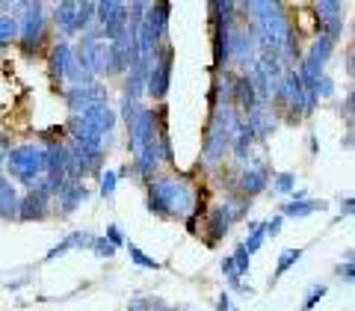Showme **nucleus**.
<instances>
[{
	"label": "nucleus",
	"instance_id": "obj_28",
	"mask_svg": "<svg viewBox=\"0 0 355 311\" xmlns=\"http://www.w3.org/2000/svg\"><path fill=\"white\" fill-rule=\"evenodd\" d=\"M128 246V252H130V261L137 264V267H146V270H160V261H154V258H148L146 252H142L137 243H125Z\"/></svg>",
	"mask_w": 355,
	"mask_h": 311
},
{
	"label": "nucleus",
	"instance_id": "obj_26",
	"mask_svg": "<svg viewBox=\"0 0 355 311\" xmlns=\"http://www.w3.org/2000/svg\"><path fill=\"white\" fill-rule=\"evenodd\" d=\"M92 21H95V3H77V15H74V27H77V33H83V30H89L92 27Z\"/></svg>",
	"mask_w": 355,
	"mask_h": 311
},
{
	"label": "nucleus",
	"instance_id": "obj_15",
	"mask_svg": "<svg viewBox=\"0 0 355 311\" xmlns=\"http://www.w3.org/2000/svg\"><path fill=\"white\" fill-rule=\"evenodd\" d=\"M86 199H89L86 184L83 181H69L60 190V196H57V214L60 217H69L71 210L80 208V202H86Z\"/></svg>",
	"mask_w": 355,
	"mask_h": 311
},
{
	"label": "nucleus",
	"instance_id": "obj_40",
	"mask_svg": "<svg viewBox=\"0 0 355 311\" xmlns=\"http://www.w3.org/2000/svg\"><path fill=\"white\" fill-rule=\"evenodd\" d=\"M216 311H231V296H228V294H222V296H219Z\"/></svg>",
	"mask_w": 355,
	"mask_h": 311
},
{
	"label": "nucleus",
	"instance_id": "obj_3",
	"mask_svg": "<svg viewBox=\"0 0 355 311\" xmlns=\"http://www.w3.org/2000/svg\"><path fill=\"white\" fill-rule=\"evenodd\" d=\"M6 169L12 178H18L21 184H36L39 175L44 172V146H36V142H24V146L9 149L6 154Z\"/></svg>",
	"mask_w": 355,
	"mask_h": 311
},
{
	"label": "nucleus",
	"instance_id": "obj_35",
	"mask_svg": "<svg viewBox=\"0 0 355 311\" xmlns=\"http://www.w3.org/2000/svg\"><path fill=\"white\" fill-rule=\"evenodd\" d=\"M331 95H335V86H331L326 74H320L317 77V98H331Z\"/></svg>",
	"mask_w": 355,
	"mask_h": 311
},
{
	"label": "nucleus",
	"instance_id": "obj_13",
	"mask_svg": "<svg viewBox=\"0 0 355 311\" xmlns=\"http://www.w3.org/2000/svg\"><path fill=\"white\" fill-rule=\"evenodd\" d=\"M160 163H163V158H160L157 142H148V146L142 149L139 154H133V163L128 166V172H133L139 181H151L154 172L160 169Z\"/></svg>",
	"mask_w": 355,
	"mask_h": 311
},
{
	"label": "nucleus",
	"instance_id": "obj_10",
	"mask_svg": "<svg viewBox=\"0 0 355 311\" xmlns=\"http://www.w3.org/2000/svg\"><path fill=\"white\" fill-rule=\"evenodd\" d=\"M65 104H69L71 116L80 113L89 104H107V86L104 83H86V86H69L65 89Z\"/></svg>",
	"mask_w": 355,
	"mask_h": 311
},
{
	"label": "nucleus",
	"instance_id": "obj_19",
	"mask_svg": "<svg viewBox=\"0 0 355 311\" xmlns=\"http://www.w3.org/2000/svg\"><path fill=\"white\" fill-rule=\"evenodd\" d=\"M92 240H95V237L89 235V231H74V235H69L62 243H57V246H53L48 255H44V261H53V258H60V255L71 252V249H89V246H92Z\"/></svg>",
	"mask_w": 355,
	"mask_h": 311
},
{
	"label": "nucleus",
	"instance_id": "obj_9",
	"mask_svg": "<svg viewBox=\"0 0 355 311\" xmlns=\"http://www.w3.org/2000/svg\"><path fill=\"white\" fill-rule=\"evenodd\" d=\"M340 9H343V6L338 3V0H320V3L314 6L320 36L329 39L331 44H335V42L343 36V12H340Z\"/></svg>",
	"mask_w": 355,
	"mask_h": 311
},
{
	"label": "nucleus",
	"instance_id": "obj_7",
	"mask_svg": "<svg viewBox=\"0 0 355 311\" xmlns=\"http://www.w3.org/2000/svg\"><path fill=\"white\" fill-rule=\"evenodd\" d=\"M154 128H157V116H154V110L151 107H139V113L128 121V149L133 154H139L148 142H154V137H157V131Z\"/></svg>",
	"mask_w": 355,
	"mask_h": 311
},
{
	"label": "nucleus",
	"instance_id": "obj_6",
	"mask_svg": "<svg viewBox=\"0 0 355 311\" xmlns=\"http://www.w3.org/2000/svg\"><path fill=\"white\" fill-rule=\"evenodd\" d=\"M228 57H231V62L243 65V69H252L254 60H258V36H254V27L252 30L231 27V33H228Z\"/></svg>",
	"mask_w": 355,
	"mask_h": 311
},
{
	"label": "nucleus",
	"instance_id": "obj_18",
	"mask_svg": "<svg viewBox=\"0 0 355 311\" xmlns=\"http://www.w3.org/2000/svg\"><path fill=\"white\" fill-rule=\"evenodd\" d=\"M18 202L21 196L9 178L0 175V219H18Z\"/></svg>",
	"mask_w": 355,
	"mask_h": 311
},
{
	"label": "nucleus",
	"instance_id": "obj_25",
	"mask_svg": "<svg viewBox=\"0 0 355 311\" xmlns=\"http://www.w3.org/2000/svg\"><path fill=\"white\" fill-rule=\"evenodd\" d=\"M263 240H266V235H263V222H249V237H246V243H243V249L249 252V258L263 246Z\"/></svg>",
	"mask_w": 355,
	"mask_h": 311
},
{
	"label": "nucleus",
	"instance_id": "obj_31",
	"mask_svg": "<svg viewBox=\"0 0 355 311\" xmlns=\"http://www.w3.org/2000/svg\"><path fill=\"white\" fill-rule=\"evenodd\" d=\"M272 190L275 193H291V190H296V175L293 172H282V175H275V181H272Z\"/></svg>",
	"mask_w": 355,
	"mask_h": 311
},
{
	"label": "nucleus",
	"instance_id": "obj_41",
	"mask_svg": "<svg viewBox=\"0 0 355 311\" xmlns=\"http://www.w3.org/2000/svg\"><path fill=\"white\" fill-rule=\"evenodd\" d=\"M340 214H343V217H349V214H352V199H343V205H340Z\"/></svg>",
	"mask_w": 355,
	"mask_h": 311
},
{
	"label": "nucleus",
	"instance_id": "obj_24",
	"mask_svg": "<svg viewBox=\"0 0 355 311\" xmlns=\"http://www.w3.org/2000/svg\"><path fill=\"white\" fill-rule=\"evenodd\" d=\"M249 205H252V202H249L246 196H231L225 205H219V210H222V214H225V219H228V222H237V219L246 217Z\"/></svg>",
	"mask_w": 355,
	"mask_h": 311
},
{
	"label": "nucleus",
	"instance_id": "obj_8",
	"mask_svg": "<svg viewBox=\"0 0 355 311\" xmlns=\"http://www.w3.org/2000/svg\"><path fill=\"white\" fill-rule=\"evenodd\" d=\"M44 36V12H42V3H24V15H21V24H18V39H21V48L27 53H33L42 44Z\"/></svg>",
	"mask_w": 355,
	"mask_h": 311
},
{
	"label": "nucleus",
	"instance_id": "obj_21",
	"mask_svg": "<svg viewBox=\"0 0 355 311\" xmlns=\"http://www.w3.org/2000/svg\"><path fill=\"white\" fill-rule=\"evenodd\" d=\"M252 146H254V133L243 125L237 133H234V140H231V151H234V160L240 163H249L252 158Z\"/></svg>",
	"mask_w": 355,
	"mask_h": 311
},
{
	"label": "nucleus",
	"instance_id": "obj_29",
	"mask_svg": "<svg viewBox=\"0 0 355 311\" xmlns=\"http://www.w3.org/2000/svg\"><path fill=\"white\" fill-rule=\"evenodd\" d=\"M302 258V249H287L284 255H279V264H275V273H272V279H279V276H284L291 267Z\"/></svg>",
	"mask_w": 355,
	"mask_h": 311
},
{
	"label": "nucleus",
	"instance_id": "obj_14",
	"mask_svg": "<svg viewBox=\"0 0 355 311\" xmlns=\"http://www.w3.org/2000/svg\"><path fill=\"white\" fill-rule=\"evenodd\" d=\"M48 214H51V199L30 187V193L18 202V219L33 222V219H44Z\"/></svg>",
	"mask_w": 355,
	"mask_h": 311
},
{
	"label": "nucleus",
	"instance_id": "obj_36",
	"mask_svg": "<svg viewBox=\"0 0 355 311\" xmlns=\"http://www.w3.org/2000/svg\"><path fill=\"white\" fill-rule=\"evenodd\" d=\"M282 226H284V217H275L272 222H263V235L266 237H279L282 235Z\"/></svg>",
	"mask_w": 355,
	"mask_h": 311
},
{
	"label": "nucleus",
	"instance_id": "obj_22",
	"mask_svg": "<svg viewBox=\"0 0 355 311\" xmlns=\"http://www.w3.org/2000/svg\"><path fill=\"white\" fill-rule=\"evenodd\" d=\"M326 202H317V199H302V202H284L282 205V217H311L317 210H323Z\"/></svg>",
	"mask_w": 355,
	"mask_h": 311
},
{
	"label": "nucleus",
	"instance_id": "obj_38",
	"mask_svg": "<svg viewBox=\"0 0 355 311\" xmlns=\"http://www.w3.org/2000/svg\"><path fill=\"white\" fill-rule=\"evenodd\" d=\"M128 311H151V299H148V296H137V299H130Z\"/></svg>",
	"mask_w": 355,
	"mask_h": 311
},
{
	"label": "nucleus",
	"instance_id": "obj_37",
	"mask_svg": "<svg viewBox=\"0 0 355 311\" xmlns=\"http://www.w3.org/2000/svg\"><path fill=\"white\" fill-rule=\"evenodd\" d=\"M104 240H107V243H110V246H113V249H116V246H121V243H125V237H121L119 226H110V228H107V237H104Z\"/></svg>",
	"mask_w": 355,
	"mask_h": 311
},
{
	"label": "nucleus",
	"instance_id": "obj_17",
	"mask_svg": "<svg viewBox=\"0 0 355 311\" xmlns=\"http://www.w3.org/2000/svg\"><path fill=\"white\" fill-rule=\"evenodd\" d=\"M231 104H237V107H240L246 116L252 113L254 107H258V95H254V86H252V77H249V72L234 77V95H231Z\"/></svg>",
	"mask_w": 355,
	"mask_h": 311
},
{
	"label": "nucleus",
	"instance_id": "obj_5",
	"mask_svg": "<svg viewBox=\"0 0 355 311\" xmlns=\"http://www.w3.org/2000/svg\"><path fill=\"white\" fill-rule=\"evenodd\" d=\"M95 18L101 21V39L113 42L121 33L128 30V3H119V0H104V3H95Z\"/></svg>",
	"mask_w": 355,
	"mask_h": 311
},
{
	"label": "nucleus",
	"instance_id": "obj_42",
	"mask_svg": "<svg viewBox=\"0 0 355 311\" xmlns=\"http://www.w3.org/2000/svg\"><path fill=\"white\" fill-rule=\"evenodd\" d=\"M6 154H9V151H3V149H0V166L6 163Z\"/></svg>",
	"mask_w": 355,
	"mask_h": 311
},
{
	"label": "nucleus",
	"instance_id": "obj_33",
	"mask_svg": "<svg viewBox=\"0 0 355 311\" xmlns=\"http://www.w3.org/2000/svg\"><path fill=\"white\" fill-rule=\"evenodd\" d=\"M116 184H119V172H101V196L104 199L116 193Z\"/></svg>",
	"mask_w": 355,
	"mask_h": 311
},
{
	"label": "nucleus",
	"instance_id": "obj_11",
	"mask_svg": "<svg viewBox=\"0 0 355 311\" xmlns=\"http://www.w3.org/2000/svg\"><path fill=\"white\" fill-rule=\"evenodd\" d=\"M234 187L240 190V196H246V199L258 196V193H263L266 187H270V169H266L263 163H258V166H246V169L237 175Z\"/></svg>",
	"mask_w": 355,
	"mask_h": 311
},
{
	"label": "nucleus",
	"instance_id": "obj_4",
	"mask_svg": "<svg viewBox=\"0 0 355 311\" xmlns=\"http://www.w3.org/2000/svg\"><path fill=\"white\" fill-rule=\"evenodd\" d=\"M172 57H175V51H172L169 42H163L160 48L151 53L146 92H148L151 98H157V101H163L166 92H169V83H172Z\"/></svg>",
	"mask_w": 355,
	"mask_h": 311
},
{
	"label": "nucleus",
	"instance_id": "obj_27",
	"mask_svg": "<svg viewBox=\"0 0 355 311\" xmlns=\"http://www.w3.org/2000/svg\"><path fill=\"white\" fill-rule=\"evenodd\" d=\"M12 39H18V21H15L12 15L0 12V48H3V44H9Z\"/></svg>",
	"mask_w": 355,
	"mask_h": 311
},
{
	"label": "nucleus",
	"instance_id": "obj_34",
	"mask_svg": "<svg viewBox=\"0 0 355 311\" xmlns=\"http://www.w3.org/2000/svg\"><path fill=\"white\" fill-rule=\"evenodd\" d=\"M89 249H92V252L98 255V258H113V252H116V249L110 246V243H107L104 237H95V240H92V246H89Z\"/></svg>",
	"mask_w": 355,
	"mask_h": 311
},
{
	"label": "nucleus",
	"instance_id": "obj_32",
	"mask_svg": "<svg viewBox=\"0 0 355 311\" xmlns=\"http://www.w3.org/2000/svg\"><path fill=\"white\" fill-rule=\"evenodd\" d=\"M326 291H329L326 285H314V287H308V294H305V303H302V311H311V308H314V305L320 303V299L326 296Z\"/></svg>",
	"mask_w": 355,
	"mask_h": 311
},
{
	"label": "nucleus",
	"instance_id": "obj_30",
	"mask_svg": "<svg viewBox=\"0 0 355 311\" xmlns=\"http://www.w3.org/2000/svg\"><path fill=\"white\" fill-rule=\"evenodd\" d=\"M231 258V264H234V270H237V276L243 279V276H249V267H252V258H249V252L243 249V243L234 249V255H228Z\"/></svg>",
	"mask_w": 355,
	"mask_h": 311
},
{
	"label": "nucleus",
	"instance_id": "obj_1",
	"mask_svg": "<svg viewBox=\"0 0 355 311\" xmlns=\"http://www.w3.org/2000/svg\"><path fill=\"white\" fill-rule=\"evenodd\" d=\"M148 210L163 219H187L196 210V190L178 175H157L148 181Z\"/></svg>",
	"mask_w": 355,
	"mask_h": 311
},
{
	"label": "nucleus",
	"instance_id": "obj_20",
	"mask_svg": "<svg viewBox=\"0 0 355 311\" xmlns=\"http://www.w3.org/2000/svg\"><path fill=\"white\" fill-rule=\"evenodd\" d=\"M74 15H77V3H71V0H62V3H57V9H53V21H57V27L62 30L65 42H69V36H77Z\"/></svg>",
	"mask_w": 355,
	"mask_h": 311
},
{
	"label": "nucleus",
	"instance_id": "obj_16",
	"mask_svg": "<svg viewBox=\"0 0 355 311\" xmlns=\"http://www.w3.org/2000/svg\"><path fill=\"white\" fill-rule=\"evenodd\" d=\"M44 175H60L69 181V151H65L62 142L44 146Z\"/></svg>",
	"mask_w": 355,
	"mask_h": 311
},
{
	"label": "nucleus",
	"instance_id": "obj_39",
	"mask_svg": "<svg viewBox=\"0 0 355 311\" xmlns=\"http://www.w3.org/2000/svg\"><path fill=\"white\" fill-rule=\"evenodd\" d=\"M352 270H355L352 261H347L343 267H338V276H340V279H347V282H352Z\"/></svg>",
	"mask_w": 355,
	"mask_h": 311
},
{
	"label": "nucleus",
	"instance_id": "obj_23",
	"mask_svg": "<svg viewBox=\"0 0 355 311\" xmlns=\"http://www.w3.org/2000/svg\"><path fill=\"white\" fill-rule=\"evenodd\" d=\"M228 228H231V222L225 219V214H222L219 208L210 210V217H207V243H219L222 237L228 235Z\"/></svg>",
	"mask_w": 355,
	"mask_h": 311
},
{
	"label": "nucleus",
	"instance_id": "obj_2",
	"mask_svg": "<svg viewBox=\"0 0 355 311\" xmlns=\"http://www.w3.org/2000/svg\"><path fill=\"white\" fill-rule=\"evenodd\" d=\"M243 128V119L237 116L234 107H216L214 116L207 121V131H205V146H202V160L207 166H216L225 151L231 149V140L234 133Z\"/></svg>",
	"mask_w": 355,
	"mask_h": 311
},
{
	"label": "nucleus",
	"instance_id": "obj_12",
	"mask_svg": "<svg viewBox=\"0 0 355 311\" xmlns=\"http://www.w3.org/2000/svg\"><path fill=\"white\" fill-rule=\"evenodd\" d=\"M74 116H80L83 121H89V125L101 133L104 140H110V133H113V128H116V110L110 104H89Z\"/></svg>",
	"mask_w": 355,
	"mask_h": 311
}]
</instances>
